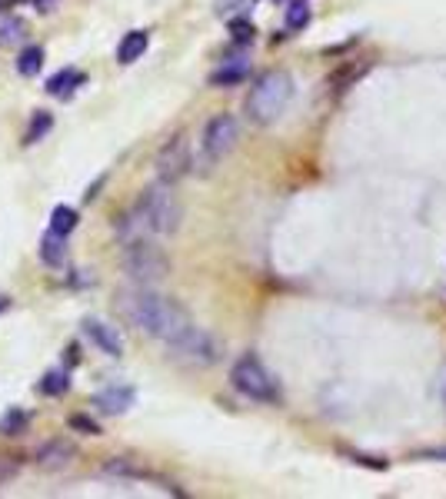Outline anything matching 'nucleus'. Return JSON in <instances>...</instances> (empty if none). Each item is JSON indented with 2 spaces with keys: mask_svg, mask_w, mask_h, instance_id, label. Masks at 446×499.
<instances>
[{
  "mask_svg": "<svg viewBox=\"0 0 446 499\" xmlns=\"http://www.w3.org/2000/svg\"><path fill=\"white\" fill-rule=\"evenodd\" d=\"M290 100H294V77L287 74V70H267L253 80L250 94H247V117L253 123H273V120L280 117L283 110L290 107Z\"/></svg>",
  "mask_w": 446,
  "mask_h": 499,
  "instance_id": "3",
  "label": "nucleus"
},
{
  "mask_svg": "<svg viewBox=\"0 0 446 499\" xmlns=\"http://www.w3.org/2000/svg\"><path fill=\"white\" fill-rule=\"evenodd\" d=\"M114 310H117V316L127 326L141 330V333H147L153 340H164L167 347L194 326L190 313L177 300L153 294L150 286H143V283L120 290L117 300H114Z\"/></svg>",
  "mask_w": 446,
  "mask_h": 499,
  "instance_id": "1",
  "label": "nucleus"
},
{
  "mask_svg": "<svg viewBox=\"0 0 446 499\" xmlns=\"http://www.w3.org/2000/svg\"><path fill=\"white\" fill-rule=\"evenodd\" d=\"M147 47H150V33L147 31H127L123 33V41L117 44V64H123V67L137 64V60L147 54Z\"/></svg>",
  "mask_w": 446,
  "mask_h": 499,
  "instance_id": "13",
  "label": "nucleus"
},
{
  "mask_svg": "<svg viewBox=\"0 0 446 499\" xmlns=\"http://www.w3.org/2000/svg\"><path fill=\"white\" fill-rule=\"evenodd\" d=\"M7 304H11V300H4V296H0V310H4V306H7Z\"/></svg>",
  "mask_w": 446,
  "mask_h": 499,
  "instance_id": "29",
  "label": "nucleus"
},
{
  "mask_svg": "<svg viewBox=\"0 0 446 499\" xmlns=\"http://www.w3.org/2000/svg\"><path fill=\"white\" fill-rule=\"evenodd\" d=\"M41 260L47 263V267H54V270H60L67 263V237H60V233H44L41 237Z\"/></svg>",
  "mask_w": 446,
  "mask_h": 499,
  "instance_id": "15",
  "label": "nucleus"
},
{
  "mask_svg": "<svg viewBox=\"0 0 446 499\" xmlns=\"http://www.w3.org/2000/svg\"><path fill=\"white\" fill-rule=\"evenodd\" d=\"M27 21H23L21 14H7V17H0V47H17L27 41Z\"/></svg>",
  "mask_w": 446,
  "mask_h": 499,
  "instance_id": "16",
  "label": "nucleus"
},
{
  "mask_svg": "<svg viewBox=\"0 0 446 499\" xmlns=\"http://www.w3.org/2000/svg\"><path fill=\"white\" fill-rule=\"evenodd\" d=\"M247 77H250V64L247 60H230V64L217 67L210 74V87H237Z\"/></svg>",
  "mask_w": 446,
  "mask_h": 499,
  "instance_id": "14",
  "label": "nucleus"
},
{
  "mask_svg": "<svg viewBox=\"0 0 446 499\" xmlns=\"http://www.w3.org/2000/svg\"><path fill=\"white\" fill-rule=\"evenodd\" d=\"M440 396H443V403H446V367H443V373H440Z\"/></svg>",
  "mask_w": 446,
  "mask_h": 499,
  "instance_id": "28",
  "label": "nucleus"
},
{
  "mask_svg": "<svg viewBox=\"0 0 446 499\" xmlns=\"http://www.w3.org/2000/svg\"><path fill=\"white\" fill-rule=\"evenodd\" d=\"M67 423H70V430H77V433H84V436H100V433H104L97 420H90V416H84V413H74Z\"/></svg>",
  "mask_w": 446,
  "mask_h": 499,
  "instance_id": "25",
  "label": "nucleus"
},
{
  "mask_svg": "<svg viewBox=\"0 0 446 499\" xmlns=\"http://www.w3.org/2000/svg\"><path fill=\"white\" fill-rule=\"evenodd\" d=\"M17 473H21V459H14V456H0V489L7 486Z\"/></svg>",
  "mask_w": 446,
  "mask_h": 499,
  "instance_id": "26",
  "label": "nucleus"
},
{
  "mask_svg": "<svg viewBox=\"0 0 446 499\" xmlns=\"http://www.w3.org/2000/svg\"><path fill=\"white\" fill-rule=\"evenodd\" d=\"M74 456H77L74 443H67V440H50V443H44L33 453V463L41 469H64Z\"/></svg>",
  "mask_w": 446,
  "mask_h": 499,
  "instance_id": "12",
  "label": "nucleus"
},
{
  "mask_svg": "<svg viewBox=\"0 0 446 499\" xmlns=\"http://www.w3.org/2000/svg\"><path fill=\"white\" fill-rule=\"evenodd\" d=\"M31 4H33V11H37V14H50L57 4H60V0H31Z\"/></svg>",
  "mask_w": 446,
  "mask_h": 499,
  "instance_id": "27",
  "label": "nucleus"
},
{
  "mask_svg": "<svg viewBox=\"0 0 446 499\" xmlns=\"http://www.w3.org/2000/svg\"><path fill=\"white\" fill-rule=\"evenodd\" d=\"M153 167H157V177L164 180V184L174 186L177 180H184L187 174H190V167H194V160H190V141H187V133H174L170 141L157 150V160H153Z\"/></svg>",
  "mask_w": 446,
  "mask_h": 499,
  "instance_id": "6",
  "label": "nucleus"
},
{
  "mask_svg": "<svg viewBox=\"0 0 446 499\" xmlns=\"http://www.w3.org/2000/svg\"><path fill=\"white\" fill-rule=\"evenodd\" d=\"M80 87H87V74L84 70H77V67H64V70H57L50 80H47V94L54 100H74V94Z\"/></svg>",
  "mask_w": 446,
  "mask_h": 499,
  "instance_id": "11",
  "label": "nucleus"
},
{
  "mask_svg": "<svg viewBox=\"0 0 446 499\" xmlns=\"http://www.w3.org/2000/svg\"><path fill=\"white\" fill-rule=\"evenodd\" d=\"M54 131V113L50 110H37L31 117V123H27V133H23V143L27 147H33V143H41L47 137V133Z\"/></svg>",
  "mask_w": 446,
  "mask_h": 499,
  "instance_id": "19",
  "label": "nucleus"
},
{
  "mask_svg": "<svg viewBox=\"0 0 446 499\" xmlns=\"http://www.w3.org/2000/svg\"><path fill=\"white\" fill-rule=\"evenodd\" d=\"M230 37H233V44H253L257 27L247 17H230Z\"/></svg>",
  "mask_w": 446,
  "mask_h": 499,
  "instance_id": "24",
  "label": "nucleus"
},
{
  "mask_svg": "<svg viewBox=\"0 0 446 499\" xmlns=\"http://www.w3.org/2000/svg\"><path fill=\"white\" fill-rule=\"evenodd\" d=\"M27 426H31V413L21 410V406L0 413V436H21L27 433Z\"/></svg>",
  "mask_w": 446,
  "mask_h": 499,
  "instance_id": "18",
  "label": "nucleus"
},
{
  "mask_svg": "<svg viewBox=\"0 0 446 499\" xmlns=\"http://www.w3.org/2000/svg\"><path fill=\"white\" fill-rule=\"evenodd\" d=\"M230 383L233 390L243 393L247 400H257V403H277L280 400V386L277 380L270 377V369L263 367L257 357H240L230 369Z\"/></svg>",
  "mask_w": 446,
  "mask_h": 499,
  "instance_id": "5",
  "label": "nucleus"
},
{
  "mask_svg": "<svg viewBox=\"0 0 446 499\" xmlns=\"http://www.w3.org/2000/svg\"><path fill=\"white\" fill-rule=\"evenodd\" d=\"M77 223H80V217H77L74 206H67V204L54 206V213H50V230H54V233L70 237V233L77 230Z\"/></svg>",
  "mask_w": 446,
  "mask_h": 499,
  "instance_id": "20",
  "label": "nucleus"
},
{
  "mask_svg": "<svg viewBox=\"0 0 446 499\" xmlns=\"http://www.w3.org/2000/svg\"><path fill=\"white\" fill-rule=\"evenodd\" d=\"M123 270L131 273L133 283L153 286V283H160L170 273V260L150 237H141L123 243Z\"/></svg>",
  "mask_w": 446,
  "mask_h": 499,
  "instance_id": "4",
  "label": "nucleus"
},
{
  "mask_svg": "<svg viewBox=\"0 0 446 499\" xmlns=\"http://www.w3.org/2000/svg\"><path fill=\"white\" fill-rule=\"evenodd\" d=\"M0 7H4V0H0Z\"/></svg>",
  "mask_w": 446,
  "mask_h": 499,
  "instance_id": "30",
  "label": "nucleus"
},
{
  "mask_svg": "<svg viewBox=\"0 0 446 499\" xmlns=\"http://www.w3.org/2000/svg\"><path fill=\"white\" fill-rule=\"evenodd\" d=\"M237 137H240L237 117H230V113L210 117V123L204 127V157H207L210 163L223 160V157L237 147Z\"/></svg>",
  "mask_w": 446,
  "mask_h": 499,
  "instance_id": "8",
  "label": "nucleus"
},
{
  "mask_svg": "<svg viewBox=\"0 0 446 499\" xmlns=\"http://www.w3.org/2000/svg\"><path fill=\"white\" fill-rule=\"evenodd\" d=\"M310 23V4L306 0H290L287 4V31H304Z\"/></svg>",
  "mask_w": 446,
  "mask_h": 499,
  "instance_id": "22",
  "label": "nucleus"
},
{
  "mask_svg": "<svg viewBox=\"0 0 446 499\" xmlns=\"http://www.w3.org/2000/svg\"><path fill=\"white\" fill-rule=\"evenodd\" d=\"M170 349H174L177 359H184L190 367H210L220 359V343L200 326H190L184 337L170 343Z\"/></svg>",
  "mask_w": 446,
  "mask_h": 499,
  "instance_id": "7",
  "label": "nucleus"
},
{
  "mask_svg": "<svg viewBox=\"0 0 446 499\" xmlns=\"http://www.w3.org/2000/svg\"><path fill=\"white\" fill-rule=\"evenodd\" d=\"M84 337L104 353V357H123V337L117 333V326L104 323V320H84Z\"/></svg>",
  "mask_w": 446,
  "mask_h": 499,
  "instance_id": "10",
  "label": "nucleus"
},
{
  "mask_svg": "<svg viewBox=\"0 0 446 499\" xmlns=\"http://www.w3.org/2000/svg\"><path fill=\"white\" fill-rule=\"evenodd\" d=\"M44 60H47V50L41 44H27L17 54V74L21 77H37L41 74V67H44Z\"/></svg>",
  "mask_w": 446,
  "mask_h": 499,
  "instance_id": "17",
  "label": "nucleus"
},
{
  "mask_svg": "<svg viewBox=\"0 0 446 499\" xmlns=\"http://www.w3.org/2000/svg\"><path fill=\"white\" fill-rule=\"evenodd\" d=\"M180 220H184V206L170 194V184L160 180L147 186L123 217L114 220V230L123 243H131L141 237H170L180 230Z\"/></svg>",
  "mask_w": 446,
  "mask_h": 499,
  "instance_id": "2",
  "label": "nucleus"
},
{
  "mask_svg": "<svg viewBox=\"0 0 446 499\" xmlns=\"http://www.w3.org/2000/svg\"><path fill=\"white\" fill-rule=\"evenodd\" d=\"M37 390L44 396H64L70 390V373L67 369H50V373H44V380L37 383Z\"/></svg>",
  "mask_w": 446,
  "mask_h": 499,
  "instance_id": "21",
  "label": "nucleus"
},
{
  "mask_svg": "<svg viewBox=\"0 0 446 499\" xmlns=\"http://www.w3.org/2000/svg\"><path fill=\"white\" fill-rule=\"evenodd\" d=\"M257 0H214V14L217 17H247Z\"/></svg>",
  "mask_w": 446,
  "mask_h": 499,
  "instance_id": "23",
  "label": "nucleus"
},
{
  "mask_svg": "<svg viewBox=\"0 0 446 499\" xmlns=\"http://www.w3.org/2000/svg\"><path fill=\"white\" fill-rule=\"evenodd\" d=\"M90 403H94L100 413H107V416H123V413L137 403V390L127 386V383H114V386H104V390L94 393V400Z\"/></svg>",
  "mask_w": 446,
  "mask_h": 499,
  "instance_id": "9",
  "label": "nucleus"
}]
</instances>
